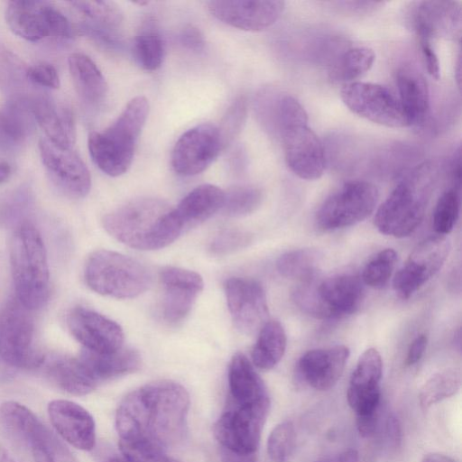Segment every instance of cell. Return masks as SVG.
Here are the masks:
<instances>
[{
	"mask_svg": "<svg viewBox=\"0 0 462 462\" xmlns=\"http://www.w3.org/2000/svg\"><path fill=\"white\" fill-rule=\"evenodd\" d=\"M189 395L180 383L161 380L129 393L116 412L120 442L148 444L164 451L186 438Z\"/></svg>",
	"mask_w": 462,
	"mask_h": 462,
	"instance_id": "1",
	"label": "cell"
},
{
	"mask_svg": "<svg viewBox=\"0 0 462 462\" xmlns=\"http://www.w3.org/2000/svg\"><path fill=\"white\" fill-rule=\"evenodd\" d=\"M102 222L109 235L138 250L166 247L183 232L174 208L152 197L125 202L106 214Z\"/></svg>",
	"mask_w": 462,
	"mask_h": 462,
	"instance_id": "2",
	"label": "cell"
},
{
	"mask_svg": "<svg viewBox=\"0 0 462 462\" xmlns=\"http://www.w3.org/2000/svg\"><path fill=\"white\" fill-rule=\"evenodd\" d=\"M10 265L15 299L31 311L42 308L49 298V265L42 235L30 221L20 223L12 236Z\"/></svg>",
	"mask_w": 462,
	"mask_h": 462,
	"instance_id": "3",
	"label": "cell"
},
{
	"mask_svg": "<svg viewBox=\"0 0 462 462\" xmlns=\"http://www.w3.org/2000/svg\"><path fill=\"white\" fill-rule=\"evenodd\" d=\"M148 114V100L142 96L135 97L107 128L89 134L88 152L99 170L111 177L128 171Z\"/></svg>",
	"mask_w": 462,
	"mask_h": 462,
	"instance_id": "4",
	"label": "cell"
},
{
	"mask_svg": "<svg viewBox=\"0 0 462 462\" xmlns=\"http://www.w3.org/2000/svg\"><path fill=\"white\" fill-rule=\"evenodd\" d=\"M365 297L361 278L352 273L318 276L300 282L293 292L297 306L308 315L328 319L355 313Z\"/></svg>",
	"mask_w": 462,
	"mask_h": 462,
	"instance_id": "5",
	"label": "cell"
},
{
	"mask_svg": "<svg viewBox=\"0 0 462 462\" xmlns=\"http://www.w3.org/2000/svg\"><path fill=\"white\" fill-rule=\"evenodd\" d=\"M84 278L95 292L117 299H131L150 286L149 270L139 261L110 251L97 250L88 257Z\"/></svg>",
	"mask_w": 462,
	"mask_h": 462,
	"instance_id": "6",
	"label": "cell"
},
{
	"mask_svg": "<svg viewBox=\"0 0 462 462\" xmlns=\"http://www.w3.org/2000/svg\"><path fill=\"white\" fill-rule=\"evenodd\" d=\"M29 310L15 298L0 310V381L19 370L42 366L44 355L33 346L34 323Z\"/></svg>",
	"mask_w": 462,
	"mask_h": 462,
	"instance_id": "7",
	"label": "cell"
},
{
	"mask_svg": "<svg viewBox=\"0 0 462 462\" xmlns=\"http://www.w3.org/2000/svg\"><path fill=\"white\" fill-rule=\"evenodd\" d=\"M423 164L401 180L378 208L374 223L386 236L405 237L422 221L426 198L420 182L430 170Z\"/></svg>",
	"mask_w": 462,
	"mask_h": 462,
	"instance_id": "8",
	"label": "cell"
},
{
	"mask_svg": "<svg viewBox=\"0 0 462 462\" xmlns=\"http://www.w3.org/2000/svg\"><path fill=\"white\" fill-rule=\"evenodd\" d=\"M378 198L374 184L365 180L347 181L322 203L316 214L317 226L332 231L354 226L372 214Z\"/></svg>",
	"mask_w": 462,
	"mask_h": 462,
	"instance_id": "9",
	"label": "cell"
},
{
	"mask_svg": "<svg viewBox=\"0 0 462 462\" xmlns=\"http://www.w3.org/2000/svg\"><path fill=\"white\" fill-rule=\"evenodd\" d=\"M270 409V402L250 405L226 404L213 427L221 448L240 454H255Z\"/></svg>",
	"mask_w": 462,
	"mask_h": 462,
	"instance_id": "10",
	"label": "cell"
},
{
	"mask_svg": "<svg viewBox=\"0 0 462 462\" xmlns=\"http://www.w3.org/2000/svg\"><path fill=\"white\" fill-rule=\"evenodd\" d=\"M277 127L289 169L303 180L320 178L326 168L325 150L319 138L309 127L308 118L280 123Z\"/></svg>",
	"mask_w": 462,
	"mask_h": 462,
	"instance_id": "11",
	"label": "cell"
},
{
	"mask_svg": "<svg viewBox=\"0 0 462 462\" xmlns=\"http://www.w3.org/2000/svg\"><path fill=\"white\" fill-rule=\"evenodd\" d=\"M340 97L349 110L363 118L388 127L408 126L398 97L383 86L354 81L343 86Z\"/></svg>",
	"mask_w": 462,
	"mask_h": 462,
	"instance_id": "12",
	"label": "cell"
},
{
	"mask_svg": "<svg viewBox=\"0 0 462 462\" xmlns=\"http://www.w3.org/2000/svg\"><path fill=\"white\" fill-rule=\"evenodd\" d=\"M450 251L445 236H431L420 242L393 277L396 295L407 300L443 266Z\"/></svg>",
	"mask_w": 462,
	"mask_h": 462,
	"instance_id": "13",
	"label": "cell"
},
{
	"mask_svg": "<svg viewBox=\"0 0 462 462\" xmlns=\"http://www.w3.org/2000/svg\"><path fill=\"white\" fill-rule=\"evenodd\" d=\"M223 149L218 127L208 123L186 131L176 142L171 165L180 176H194L204 171Z\"/></svg>",
	"mask_w": 462,
	"mask_h": 462,
	"instance_id": "14",
	"label": "cell"
},
{
	"mask_svg": "<svg viewBox=\"0 0 462 462\" xmlns=\"http://www.w3.org/2000/svg\"><path fill=\"white\" fill-rule=\"evenodd\" d=\"M226 303L235 326L242 333L260 331L269 320L265 291L257 281L232 277L225 283Z\"/></svg>",
	"mask_w": 462,
	"mask_h": 462,
	"instance_id": "15",
	"label": "cell"
},
{
	"mask_svg": "<svg viewBox=\"0 0 462 462\" xmlns=\"http://www.w3.org/2000/svg\"><path fill=\"white\" fill-rule=\"evenodd\" d=\"M39 152L49 178L61 192L73 199L88 195L91 176L77 152L59 148L45 138L39 141Z\"/></svg>",
	"mask_w": 462,
	"mask_h": 462,
	"instance_id": "16",
	"label": "cell"
},
{
	"mask_svg": "<svg viewBox=\"0 0 462 462\" xmlns=\"http://www.w3.org/2000/svg\"><path fill=\"white\" fill-rule=\"evenodd\" d=\"M159 279L163 288L162 319L169 325H177L190 312L203 290V279L194 271L172 266L162 269Z\"/></svg>",
	"mask_w": 462,
	"mask_h": 462,
	"instance_id": "17",
	"label": "cell"
},
{
	"mask_svg": "<svg viewBox=\"0 0 462 462\" xmlns=\"http://www.w3.org/2000/svg\"><path fill=\"white\" fill-rule=\"evenodd\" d=\"M68 327L84 349L96 353H111L123 346L124 332L114 320L84 307L71 310Z\"/></svg>",
	"mask_w": 462,
	"mask_h": 462,
	"instance_id": "18",
	"label": "cell"
},
{
	"mask_svg": "<svg viewBox=\"0 0 462 462\" xmlns=\"http://www.w3.org/2000/svg\"><path fill=\"white\" fill-rule=\"evenodd\" d=\"M285 3L279 0L210 1L208 10L217 20L232 27L258 32L273 25Z\"/></svg>",
	"mask_w": 462,
	"mask_h": 462,
	"instance_id": "19",
	"label": "cell"
},
{
	"mask_svg": "<svg viewBox=\"0 0 462 462\" xmlns=\"http://www.w3.org/2000/svg\"><path fill=\"white\" fill-rule=\"evenodd\" d=\"M383 361L375 348L366 349L358 358L347 389V402L356 417L379 412Z\"/></svg>",
	"mask_w": 462,
	"mask_h": 462,
	"instance_id": "20",
	"label": "cell"
},
{
	"mask_svg": "<svg viewBox=\"0 0 462 462\" xmlns=\"http://www.w3.org/2000/svg\"><path fill=\"white\" fill-rule=\"evenodd\" d=\"M410 17L419 40L460 37L461 8L456 1L415 2Z\"/></svg>",
	"mask_w": 462,
	"mask_h": 462,
	"instance_id": "21",
	"label": "cell"
},
{
	"mask_svg": "<svg viewBox=\"0 0 462 462\" xmlns=\"http://www.w3.org/2000/svg\"><path fill=\"white\" fill-rule=\"evenodd\" d=\"M48 415L57 433L74 448L88 451L96 444V426L92 415L79 404L68 400H53Z\"/></svg>",
	"mask_w": 462,
	"mask_h": 462,
	"instance_id": "22",
	"label": "cell"
},
{
	"mask_svg": "<svg viewBox=\"0 0 462 462\" xmlns=\"http://www.w3.org/2000/svg\"><path fill=\"white\" fill-rule=\"evenodd\" d=\"M348 357L349 349L344 345L312 349L299 359L297 374L310 387L327 391L341 377Z\"/></svg>",
	"mask_w": 462,
	"mask_h": 462,
	"instance_id": "23",
	"label": "cell"
},
{
	"mask_svg": "<svg viewBox=\"0 0 462 462\" xmlns=\"http://www.w3.org/2000/svg\"><path fill=\"white\" fill-rule=\"evenodd\" d=\"M228 399L234 405H250L270 402L266 386L249 359L236 354L228 365Z\"/></svg>",
	"mask_w": 462,
	"mask_h": 462,
	"instance_id": "24",
	"label": "cell"
},
{
	"mask_svg": "<svg viewBox=\"0 0 462 462\" xmlns=\"http://www.w3.org/2000/svg\"><path fill=\"white\" fill-rule=\"evenodd\" d=\"M50 3L42 1H9L5 20L10 30L30 42H38L50 36L48 8Z\"/></svg>",
	"mask_w": 462,
	"mask_h": 462,
	"instance_id": "25",
	"label": "cell"
},
{
	"mask_svg": "<svg viewBox=\"0 0 462 462\" xmlns=\"http://www.w3.org/2000/svg\"><path fill=\"white\" fill-rule=\"evenodd\" d=\"M399 102L408 125H423L430 115V93L424 78L414 69L404 66L396 71Z\"/></svg>",
	"mask_w": 462,
	"mask_h": 462,
	"instance_id": "26",
	"label": "cell"
},
{
	"mask_svg": "<svg viewBox=\"0 0 462 462\" xmlns=\"http://www.w3.org/2000/svg\"><path fill=\"white\" fill-rule=\"evenodd\" d=\"M78 357L97 383L134 373L142 365L139 352L124 346L111 353H96L82 348Z\"/></svg>",
	"mask_w": 462,
	"mask_h": 462,
	"instance_id": "27",
	"label": "cell"
},
{
	"mask_svg": "<svg viewBox=\"0 0 462 462\" xmlns=\"http://www.w3.org/2000/svg\"><path fill=\"white\" fill-rule=\"evenodd\" d=\"M225 191L212 184H202L190 190L174 208L183 231L194 227L222 208Z\"/></svg>",
	"mask_w": 462,
	"mask_h": 462,
	"instance_id": "28",
	"label": "cell"
},
{
	"mask_svg": "<svg viewBox=\"0 0 462 462\" xmlns=\"http://www.w3.org/2000/svg\"><path fill=\"white\" fill-rule=\"evenodd\" d=\"M43 365L45 374L51 383L68 393L86 395L97 385L78 356H56L47 361L45 359Z\"/></svg>",
	"mask_w": 462,
	"mask_h": 462,
	"instance_id": "29",
	"label": "cell"
},
{
	"mask_svg": "<svg viewBox=\"0 0 462 462\" xmlns=\"http://www.w3.org/2000/svg\"><path fill=\"white\" fill-rule=\"evenodd\" d=\"M32 115L49 142L61 149H72L75 142V126L71 112L58 107L46 98L35 100Z\"/></svg>",
	"mask_w": 462,
	"mask_h": 462,
	"instance_id": "30",
	"label": "cell"
},
{
	"mask_svg": "<svg viewBox=\"0 0 462 462\" xmlns=\"http://www.w3.org/2000/svg\"><path fill=\"white\" fill-rule=\"evenodd\" d=\"M68 64L79 97L90 106L102 104L107 94V83L91 58L81 52H74L69 57Z\"/></svg>",
	"mask_w": 462,
	"mask_h": 462,
	"instance_id": "31",
	"label": "cell"
},
{
	"mask_svg": "<svg viewBox=\"0 0 462 462\" xmlns=\"http://www.w3.org/2000/svg\"><path fill=\"white\" fill-rule=\"evenodd\" d=\"M20 443L30 449L34 462H77L70 449L38 418Z\"/></svg>",
	"mask_w": 462,
	"mask_h": 462,
	"instance_id": "32",
	"label": "cell"
},
{
	"mask_svg": "<svg viewBox=\"0 0 462 462\" xmlns=\"http://www.w3.org/2000/svg\"><path fill=\"white\" fill-rule=\"evenodd\" d=\"M287 337L282 325L275 319L268 320L260 329L252 349V361L262 370L273 368L282 358Z\"/></svg>",
	"mask_w": 462,
	"mask_h": 462,
	"instance_id": "33",
	"label": "cell"
},
{
	"mask_svg": "<svg viewBox=\"0 0 462 462\" xmlns=\"http://www.w3.org/2000/svg\"><path fill=\"white\" fill-rule=\"evenodd\" d=\"M70 4L87 18L82 25L85 32L117 33L123 13L114 2L73 1Z\"/></svg>",
	"mask_w": 462,
	"mask_h": 462,
	"instance_id": "34",
	"label": "cell"
},
{
	"mask_svg": "<svg viewBox=\"0 0 462 462\" xmlns=\"http://www.w3.org/2000/svg\"><path fill=\"white\" fill-rule=\"evenodd\" d=\"M320 260L321 255L317 250L296 249L282 254L276 267L281 275L302 282L318 276Z\"/></svg>",
	"mask_w": 462,
	"mask_h": 462,
	"instance_id": "35",
	"label": "cell"
},
{
	"mask_svg": "<svg viewBox=\"0 0 462 462\" xmlns=\"http://www.w3.org/2000/svg\"><path fill=\"white\" fill-rule=\"evenodd\" d=\"M374 61V51L367 47L350 48L332 66L330 79L335 82L351 83L370 69Z\"/></svg>",
	"mask_w": 462,
	"mask_h": 462,
	"instance_id": "36",
	"label": "cell"
},
{
	"mask_svg": "<svg viewBox=\"0 0 462 462\" xmlns=\"http://www.w3.org/2000/svg\"><path fill=\"white\" fill-rule=\"evenodd\" d=\"M134 56L138 65L148 71L159 69L163 61L165 46L162 34L153 26L143 27L134 41Z\"/></svg>",
	"mask_w": 462,
	"mask_h": 462,
	"instance_id": "37",
	"label": "cell"
},
{
	"mask_svg": "<svg viewBox=\"0 0 462 462\" xmlns=\"http://www.w3.org/2000/svg\"><path fill=\"white\" fill-rule=\"evenodd\" d=\"M30 117L17 104L0 110V143L10 148L21 144L30 130Z\"/></svg>",
	"mask_w": 462,
	"mask_h": 462,
	"instance_id": "38",
	"label": "cell"
},
{
	"mask_svg": "<svg viewBox=\"0 0 462 462\" xmlns=\"http://www.w3.org/2000/svg\"><path fill=\"white\" fill-rule=\"evenodd\" d=\"M460 375L453 369L434 374L421 386L419 393L420 405L428 409L444 399L453 396L460 388Z\"/></svg>",
	"mask_w": 462,
	"mask_h": 462,
	"instance_id": "39",
	"label": "cell"
},
{
	"mask_svg": "<svg viewBox=\"0 0 462 462\" xmlns=\"http://www.w3.org/2000/svg\"><path fill=\"white\" fill-rule=\"evenodd\" d=\"M261 189L249 186H235L225 191V201L222 207L226 216L239 217L254 212L263 201Z\"/></svg>",
	"mask_w": 462,
	"mask_h": 462,
	"instance_id": "40",
	"label": "cell"
},
{
	"mask_svg": "<svg viewBox=\"0 0 462 462\" xmlns=\"http://www.w3.org/2000/svg\"><path fill=\"white\" fill-rule=\"evenodd\" d=\"M396 263L397 254L393 249L386 248L378 252L363 269V283L374 289L384 288L392 277Z\"/></svg>",
	"mask_w": 462,
	"mask_h": 462,
	"instance_id": "41",
	"label": "cell"
},
{
	"mask_svg": "<svg viewBox=\"0 0 462 462\" xmlns=\"http://www.w3.org/2000/svg\"><path fill=\"white\" fill-rule=\"evenodd\" d=\"M459 209V191L452 187L442 193L434 209L433 227L438 235L445 236L452 231L458 219Z\"/></svg>",
	"mask_w": 462,
	"mask_h": 462,
	"instance_id": "42",
	"label": "cell"
},
{
	"mask_svg": "<svg viewBox=\"0 0 462 462\" xmlns=\"http://www.w3.org/2000/svg\"><path fill=\"white\" fill-rule=\"evenodd\" d=\"M296 433L291 420H284L273 428L267 440V452L273 462H289L293 456Z\"/></svg>",
	"mask_w": 462,
	"mask_h": 462,
	"instance_id": "43",
	"label": "cell"
},
{
	"mask_svg": "<svg viewBox=\"0 0 462 462\" xmlns=\"http://www.w3.org/2000/svg\"><path fill=\"white\" fill-rule=\"evenodd\" d=\"M247 105L246 97L241 95L226 109L218 127L223 148L232 143L241 132L246 119Z\"/></svg>",
	"mask_w": 462,
	"mask_h": 462,
	"instance_id": "44",
	"label": "cell"
},
{
	"mask_svg": "<svg viewBox=\"0 0 462 462\" xmlns=\"http://www.w3.org/2000/svg\"><path fill=\"white\" fill-rule=\"evenodd\" d=\"M252 242V235L237 228L220 231L210 242L209 250L215 255H226L241 250Z\"/></svg>",
	"mask_w": 462,
	"mask_h": 462,
	"instance_id": "45",
	"label": "cell"
},
{
	"mask_svg": "<svg viewBox=\"0 0 462 462\" xmlns=\"http://www.w3.org/2000/svg\"><path fill=\"white\" fill-rule=\"evenodd\" d=\"M119 448L133 462H180L166 451L151 445L119 442Z\"/></svg>",
	"mask_w": 462,
	"mask_h": 462,
	"instance_id": "46",
	"label": "cell"
},
{
	"mask_svg": "<svg viewBox=\"0 0 462 462\" xmlns=\"http://www.w3.org/2000/svg\"><path fill=\"white\" fill-rule=\"evenodd\" d=\"M27 78L42 87L58 88L60 77L53 65L48 62H39L32 66L27 71Z\"/></svg>",
	"mask_w": 462,
	"mask_h": 462,
	"instance_id": "47",
	"label": "cell"
},
{
	"mask_svg": "<svg viewBox=\"0 0 462 462\" xmlns=\"http://www.w3.org/2000/svg\"><path fill=\"white\" fill-rule=\"evenodd\" d=\"M50 35L67 39L72 35V27L67 17L55 6L50 4L48 8Z\"/></svg>",
	"mask_w": 462,
	"mask_h": 462,
	"instance_id": "48",
	"label": "cell"
},
{
	"mask_svg": "<svg viewBox=\"0 0 462 462\" xmlns=\"http://www.w3.org/2000/svg\"><path fill=\"white\" fill-rule=\"evenodd\" d=\"M179 41L185 49L193 52L203 51L206 43L200 30L193 25H188L182 29Z\"/></svg>",
	"mask_w": 462,
	"mask_h": 462,
	"instance_id": "49",
	"label": "cell"
},
{
	"mask_svg": "<svg viewBox=\"0 0 462 462\" xmlns=\"http://www.w3.org/2000/svg\"><path fill=\"white\" fill-rule=\"evenodd\" d=\"M420 46L423 57V60L428 73L434 79H439L440 75V68L439 58L431 45V42L420 39Z\"/></svg>",
	"mask_w": 462,
	"mask_h": 462,
	"instance_id": "50",
	"label": "cell"
},
{
	"mask_svg": "<svg viewBox=\"0 0 462 462\" xmlns=\"http://www.w3.org/2000/svg\"><path fill=\"white\" fill-rule=\"evenodd\" d=\"M428 343L427 336L420 334L417 336L411 343L407 356L406 365H412L416 364L423 356Z\"/></svg>",
	"mask_w": 462,
	"mask_h": 462,
	"instance_id": "51",
	"label": "cell"
},
{
	"mask_svg": "<svg viewBox=\"0 0 462 462\" xmlns=\"http://www.w3.org/2000/svg\"><path fill=\"white\" fill-rule=\"evenodd\" d=\"M314 462H359V455L355 449H346L333 456L319 458Z\"/></svg>",
	"mask_w": 462,
	"mask_h": 462,
	"instance_id": "52",
	"label": "cell"
},
{
	"mask_svg": "<svg viewBox=\"0 0 462 462\" xmlns=\"http://www.w3.org/2000/svg\"><path fill=\"white\" fill-rule=\"evenodd\" d=\"M222 462H255V454H240L229 449L220 448Z\"/></svg>",
	"mask_w": 462,
	"mask_h": 462,
	"instance_id": "53",
	"label": "cell"
},
{
	"mask_svg": "<svg viewBox=\"0 0 462 462\" xmlns=\"http://www.w3.org/2000/svg\"><path fill=\"white\" fill-rule=\"evenodd\" d=\"M461 154H460V147L455 152L452 162H451V178L454 184L455 189H459L460 187V179H461Z\"/></svg>",
	"mask_w": 462,
	"mask_h": 462,
	"instance_id": "54",
	"label": "cell"
},
{
	"mask_svg": "<svg viewBox=\"0 0 462 462\" xmlns=\"http://www.w3.org/2000/svg\"><path fill=\"white\" fill-rule=\"evenodd\" d=\"M386 430L389 439L394 444L400 441L401 429L398 420L394 416H390L386 424Z\"/></svg>",
	"mask_w": 462,
	"mask_h": 462,
	"instance_id": "55",
	"label": "cell"
},
{
	"mask_svg": "<svg viewBox=\"0 0 462 462\" xmlns=\"http://www.w3.org/2000/svg\"><path fill=\"white\" fill-rule=\"evenodd\" d=\"M421 462H456L448 456L439 453H430L424 456Z\"/></svg>",
	"mask_w": 462,
	"mask_h": 462,
	"instance_id": "56",
	"label": "cell"
},
{
	"mask_svg": "<svg viewBox=\"0 0 462 462\" xmlns=\"http://www.w3.org/2000/svg\"><path fill=\"white\" fill-rule=\"evenodd\" d=\"M12 173V167L7 162H0V184L5 182Z\"/></svg>",
	"mask_w": 462,
	"mask_h": 462,
	"instance_id": "57",
	"label": "cell"
},
{
	"mask_svg": "<svg viewBox=\"0 0 462 462\" xmlns=\"http://www.w3.org/2000/svg\"><path fill=\"white\" fill-rule=\"evenodd\" d=\"M0 462H15L10 453L0 444Z\"/></svg>",
	"mask_w": 462,
	"mask_h": 462,
	"instance_id": "58",
	"label": "cell"
},
{
	"mask_svg": "<svg viewBox=\"0 0 462 462\" xmlns=\"http://www.w3.org/2000/svg\"><path fill=\"white\" fill-rule=\"evenodd\" d=\"M105 462H133L123 454L121 456L109 457Z\"/></svg>",
	"mask_w": 462,
	"mask_h": 462,
	"instance_id": "59",
	"label": "cell"
}]
</instances>
